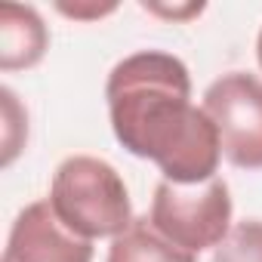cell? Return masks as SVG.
Here are the masks:
<instances>
[{"label":"cell","mask_w":262,"mask_h":262,"mask_svg":"<svg viewBox=\"0 0 262 262\" xmlns=\"http://www.w3.org/2000/svg\"><path fill=\"white\" fill-rule=\"evenodd\" d=\"M142 7H145V10H151V13H161V16H173V19H179V16H194V13H201V10H204V4H198V7L191 4L188 10H176V7H173V10H167V7H155V4H142Z\"/></svg>","instance_id":"cell-11"},{"label":"cell","mask_w":262,"mask_h":262,"mask_svg":"<svg viewBox=\"0 0 262 262\" xmlns=\"http://www.w3.org/2000/svg\"><path fill=\"white\" fill-rule=\"evenodd\" d=\"M201 108L216 126L225 161L262 170V80L250 71H228L207 86Z\"/></svg>","instance_id":"cell-4"},{"label":"cell","mask_w":262,"mask_h":262,"mask_svg":"<svg viewBox=\"0 0 262 262\" xmlns=\"http://www.w3.org/2000/svg\"><path fill=\"white\" fill-rule=\"evenodd\" d=\"M256 59H259V68H262V28H259V37H256Z\"/></svg>","instance_id":"cell-12"},{"label":"cell","mask_w":262,"mask_h":262,"mask_svg":"<svg viewBox=\"0 0 262 262\" xmlns=\"http://www.w3.org/2000/svg\"><path fill=\"white\" fill-rule=\"evenodd\" d=\"M59 13H65V16H74V19H99V16H105V13H114V4H108V7H65V4H59L56 7Z\"/></svg>","instance_id":"cell-10"},{"label":"cell","mask_w":262,"mask_h":262,"mask_svg":"<svg viewBox=\"0 0 262 262\" xmlns=\"http://www.w3.org/2000/svg\"><path fill=\"white\" fill-rule=\"evenodd\" d=\"M213 262H262V219L231 225L225 241L213 250Z\"/></svg>","instance_id":"cell-8"},{"label":"cell","mask_w":262,"mask_h":262,"mask_svg":"<svg viewBox=\"0 0 262 262\" xmlns=\"http://www.w3.org/2000/svg\"><path fill=\"white\" fill-rule=\"evenodd\" d=\"M198 256L179 250L173 241H167L148 216H136L126 231H120L111 247L105 262H194Z\"/></svg>","instance_id":"cell-7"},{"label":"cell","mask_w":262,"mask_h":262,"mask_svg":"<svg viewBox=\"0 0 262 262\" xmlns=\"http://www.w3.org/2000/svg\"><path fill=\"white\" fill-rule=\"evenodd\" d=\"M231 191L222 176L198 185H179L161 179L151 198V225L173 241L179 250L198 256L201 250H216L231 231Z\"/></svg>","instance_id":"cell-3"},{"label":"cell","mask_w":262,"mask_h":262,"mask_svg":"<svg viewBox=\"0 0 262 262\" xmlns=\"http://www.w3.org/2000/svg\"><path fill=\"white\" fill-rule=\"evenodd\" d=\"M50 47V31L34 7L4 4L0 7V68L19 71L34 68Z\"/></svg>","instance_id":"cell-6"},{"label":"cell","mask_w":262,"mask_h":262,"mask_svg":"<svg viewBox=\"0 0 262 262\" xmlns=\"http://www.w3.org/2000/svg\"><path fill=\"white\" fill-rule=\"evenodd\" d=\"M0 99H4V161L0 164L10 167L28 139V114L22 111V105L10 86L0 90Z\"/></svg>","instance_id":"cell-9"},{"label":"cell","mask_w":262,"mask_h":262,"mask_svg":"<svg viewBox=\"0 0 262 262\" xmlns=\"http://www.w3.org/2000/svg\"><path fill=\"white\" fill-rule=\"evenodd\" d=\"M50 207L65 228L74 234L96 241V237H117L133 222V204L120 173L93 155H71L65 158L50 185Z\"/></svg>","instance_id":"cell-2"},{"label":"cell","mask_w":262,"mask_h":262,"mask_svg":"<svg viewBox=\"0 0 262 262\" xmlns=\"http://www.w3.org/2000/svg\"><path fill=\"white\" fill-rule=\"evenodd\" d=\"M114 139L136 158L155 161L167 182L198 185L216 176L222 145L204 108L191 105L185 62L164 50L120 59L105 83Z\"/></svg>","instance_id":"cell-1"},{"label":"cell","mask_w":262,"mask_h":262,"mask_svg":"<svg viewBox=\"0 0 262 262\" xmlns=\"http://www.w3.org/2000/svg\"><path fill=\"white\" fill-rule=\"evenodd\" d=\"M4 262H93V241L65 228L50 201H34L16 216Z\"/></svg>","instance_id":"cell-5"}]
</instances>
